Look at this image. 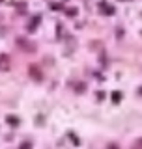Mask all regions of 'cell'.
Segmentation results:
<instances>
[{"instance_id": "7a4b0ae2", "label": "cell", "mask_w": 142, "mask_h": 149, "mask_svg": "<svg viewBox=\"0 0 142 149\" xmlns=\"http://www.w3.org/2000/svg\"><path fill=\"white\" fill-rule=\"evenodd\" d=\"M30 74L36 78V80H41V71H37L36 67H30Z\"/></svg>"}, {"instance_id": "6da1fadb", "label": "cell", "mask_w": 142, "mask_h": 149, "mask_svg": "<svg viewBox=\"0 0 142 149\" xmlns=\"http://www.w3.org/2000/svg\"><path fill=\"white\" fill-rule=\"evenodd\" d=\"M11 69V58L8 54H0V71H9Z\"/></svg>"}, {"instance_id": "ba28073f", "label": "cell", "mask_w": 142, "mask_h": 149, "mask_svg": "<svg viewBox=\"0 0 142 149\" xmlns=\"http://www.w3.org/2000/svg\"><path fill=\"white\" fill-rule=\"evenodd\" d=\"M138 146H140V147H142V140H138Z\"/></svg>"}, {"instance_id": "3957f363", "label": "cell", "mask_w": 142, "mask_h": 149, "mask_svg": "<svg viewBox=\"0 0 142 149\" xmlns=\"http://www.w3.org/2000/svg\"><path fill=\"white\" fill-rule=\"evenodd\" d=\"M8 123L9 125H13V127H17V125H19V118H15V116H8Z\"/></svg>"}, {"instance_id": "52a82bcc", "label": "cell", "mask_w": 142, "mask_h": 149, "mask_svg": "<svg viewBox=\"0 0 142 149\" xmlns=\"http://www.w3.org/2000/svg\"><path fill=\"white\" fill-rule=\"evenodd\" d=\"M32 146H30V142H26V143H22V146H21V149H30Z\"/></svg>"}, {"instance_id": "277c9868", "label": "cell", "mask_w": 142, "mask_h": 149, "mask_svg": "<svg viewBox=\"0 0 142 149\" xmlns=\"http://www.w3.org/2000/svg\"><path fill=\"white\" fill-rule=\"evenodd\" d=\"M37 22H39V15H36L34 19H32V22H30V26H28V28H30V30H34V28L37 26Z\"/></svg>"}, {"instance_id": "5b68a950", "label": "cell", "mask_w": 142, "mask_h": 149, "mask_svg": "<svg viewBox=\"0 0 142 149\" xmlns=\"http://www.w3.org/2000/svg\"><path fill=\"white\" fill-rule=\"evenodd\" d=\"M120 99H122V95H120V93H112V101H114V102H118Z\"/></svg>"}, {"instance_id": "9c48e42d", "label": "cell", "mask_w": 142, "mask_h": 149, "mask_svg": "<svg viewBox=\"0 0 142 149\" xmlns=\"http://www.w3.org/2000/svg\"><path fill=\"white\" fill-rule=\"evenodd\" d=\"M0 2H2V0H0Z\"/></svg>"}, {"instance_id": "8992f818", "label": "cell", "mask_w": 142, "mask_h": 149, "mask_svg": "<svg viewBox=\"0 0 142 149\" xmlns=\"http://www.w3.org/2000/svg\"><path fill=\"white\" fill-rule=\"evenodd\" d=\"M67 15H77V8H69L67 9Z\"/></svg>"}]
</instances>
